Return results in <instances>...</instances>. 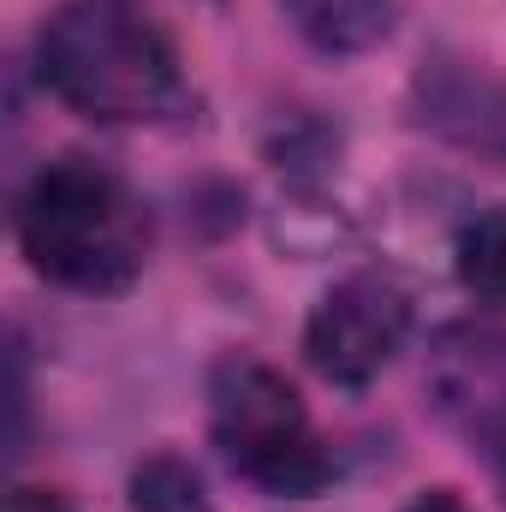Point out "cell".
Returning <instances> with one entry per match:
<instances>
[{"instance_id": "obj_5", "label": "cell", "mask_w": 506, "mask_h": 512, "mask_svg": "<svg viewBox=\"0 0 506 512\" xmlns=\"http://www.w3.org/2000/svg\"><path fill=\"white\" fill-rule=\"evenodd\" d=\"M429 399L447 423L489 441L506 423V328H447L429 352Z\"/></svg>"}, {"instance_id": "obj_4", "label": "cell", "mask_w": 506, "mask_h": 512, "mask_svg": "<svg viewBox=\"0 0 506 512\" xmlns=\"http://www.w3.org/2000/svg\"><path fill=\"white\" fill-rule=\"evenodd\" d=\"M405 334H411V298L387 274H352L310 310L304 358L322 382L370 387L405 346Z\"/></svg>"}, {"instance_id": "obj_8", "label": "cell", "mask_w": 506, "mask_h": 512, "mask_svg": "<svg viewBox=\"0 0 506 512\" xmlns=\"http://www.w3.org/2000/svg\"><path fill=\"white\" fill-rule=\"evenodd\" d=\"M131 512H209V489H203L197 465L155 453L131 471Z\"/></svg>"}, {"instance_id": "obj_9", "label": "cell", "mask_w": 506, "mask_h": 512, "mask_svg": "<svg viewBox=\"0 0 506 512\" xmlns=\"http://www.w3.org/2000/svg\"><path fill=\"white\" fill-rule=\"evenodd\" d=\"M423 90H429V84H423ZM483 102L506 108L501 90H489L483 78H465V72H441V78H435V90H429V108H435V120H441V126H447L453 114L483 108ZM501 131H506V114H489V120H477V126H471V143H495Z\"/></svg>"}, {"instance_id": "obj_2", "label": "cell", "mask_w": 506, "mask_h": 512, "mask_svg": "<svg viewBox=\"0 0 506 512\" xmlns=\"http://www.w3.org/2000/svg\"><path fill=\"white\" fill-rule=\"evenodd\" d=\"M36 78L90 120H149L179 96L167 36L120 0H66L36 36Z\"/></svg>"}, {"instance_id": "obj_1", "label": "cell", "mask_w": 506, "mask_h": 512, "mask_svg": "<svg viewBox=\"0 0 506 512\" xmlns=\"http://www.w3.org/2000/svg\"><path fill=\"white\" fill-rule=\"evenodd\" d=\"M18 245L36 274L72 292H120L149 256V215L120 173L66 155L48 161L18 203Z\"/></svg>"}, {"instance_id": "obj_11", "label": "cell", "mask_w": 506, "mask_h": 512, "mask_svg": "<svg viewBox=\"0 0 506 512\" xmlns=\"http://www.w3.org/2000/svg\"><path fill=\"white\" fill-rule=\"evenodd\" d=\"M405 512H471V507H465L453 489H423V495H417V501H411Z\"/></svg>"}, {"instance_id": "obj_7", "label": "cell", "mask_w": 506, "mask_h": 512, "mask_svg": "<svg viewBox=\"0 0 506 512\" xmlns=\"http://www.w3.org/2000/svg\"><path fill=\"white\" fill-rule=\"evenodd\" d=\"M453 262H459V280H465L471 298L506 304V209H489V215L465 221V233L453 245Z\"/></svg>"}, {"instance_id": "obj_3", "label": "cell", "mask_w": 506, "mask_h": 512, "mask_svg": "<svg viewBox=\"0 0 506 512\" xmlns=\"http://www.w3.org/2000/svg\"><path fill=\"white\" fill-rule=\"evenodd\" d=\"M209 423H215V447L227 453V465L268 495H316L334 477L304 399L280 370L256 358H227L215 370Z\"/></svg>"}, {"instance_id": "obj_10", "label": "cell", "mask_w": 506, "mask_h": 512, "mask_svg": "<svg viewBox=\"0 0 506 512\" xmlns=\"http://www.w3.org/2000/svg\"><path fill=\"white\" fill-rule=\"evenodd\" d=\"M0 512H78V507L66 495H54V489H12Z\"/></svg>"}, {"instance_id": "obj_6", "label": "cell", "mask_w": 506, "mask_h": 512, "mask_svg": "<svg viewBox=\"0 0 506 512\" xmlns=\"http://www.w3.org/2000/svg\"><path fill=\"white\" fill-rule=\"evenodd\" d=\"M298 36L322 54H364L393 30V0H280Z\"/></svg>"}]
</instances>
